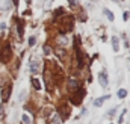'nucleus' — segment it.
<instances>
[{
    "mask_svg": "<svg viewBox=\"0 0 130 124\" xmlns=\"http://www.w3.org/2000/svg\"><path fill=\"white\" fill-rule=\"evenodd\" d=\"M14 5H15V6H18V0H14Z\"/></svg>",
    "mask_w": 130,
    "mask_h": 124,
    "instance_id": "26",
    "label": "nucleus"
},
{
    "mask_svg": "<svg viewBox=\"0 0 130 124\" xmlns=\"http://www.w3.org/2000/svg\"><path fill=\"white\" fill-rule=\"evenodd\" d=\"M120 39L118 38H113L112 39V47H113V52H118L120 50V42H118Z\"/></svg>",
    "mask_w": 130,
    "mask_h": 124,
    "instance_id": "8",
    "label": "nucleus"
},
{
    "mask_svg": "<svg viewBox=\"0 0 130 124\" xmlns=\"http://www.w3.org/2000/svg\"><path fill=\"white\" fill-rule=\"evenodd\" d=\"M52 124H61V118H59V115H55V117L52 118Z\"/></svg>",
    "mask_w": 130,
    "mask_h": 124,
    "instance_id": "15",
    "label": "nucleus"
},
{
    "mask_svg": "<svg viewBox=\"0 0 130 124\" xmlns=\"http://www.w3.org/2000/svg\"><path fill=\"white\" fill-rule=\"evenodd\" d=\"M126 95H127V91H126V89H120V91H118V97H120V98H124Z\"/></svg>",
    "mask_w": 130,
    "mask_h": 124,
    "instance_id": "19",
    "label": "nucleus"
},
{
    "mask_svg": "<svg viewBox=\"0 0 130 124\" xmlns=\"http://www.w3.org/2000/svg\"><path fill=\"white\" fill-rule=\"evenodd\" d=\"M68 2H70V3H71V5H73V6H74V5H76V0H68Z\"/></svg>",
    "mask_w": 130,
    "mask_h": 124,
    "instance_id": "25",
    "label": "nucleus"
},
{
    "mask_svg": "<svg viewBox=\"0 0 130 124\" xmlns=\"http://www.w3.org/2000/svg\"><path fill=\"white\" fill-rule=\"evenodd\" d=\"M83 97H85V91H83V89H77V92L71 97V103H73V104H80Z\"/></svg>",
    "mask_w": 130,
    "mask_h": 124,
    "instance_id": "2",
    "label": "nucleus"
},
{
    "mask_svg": "<svg viewBox=\"0 0 130 124\" xmlns=\"http://www.w3.org/2000/svg\"><path fill=\"white\" fill-rule=\"evenodd\" d=\"M107 98H109V95H104V97H101V98H97V100H95V101H94V106H101V104H103V101H104V100H107Z\"/></svg>",
    "mask_w": 130,
    "mask_h": 124,
    "instance_id": "9",
    "label": "nucleus"
},
{
    "mask_svg": "<svg viewBox=\"0 0 130 124\" xmlns=\"http://www.w3.org/2000/svg\"><path fill=\"white\" fill-rule=\"evenodd\" d=\"M35 42H36V38H35V36H30V38H29V45H33Z\"/></svg>",
    "mask_w": 130,
    "mask_h": 124,
    "instance_id": "22",
    "label": "nucleus"
},
{
    "mask_svg": "<svg viewBox=\"0 0 130 124\" xmlns=\"http://www.w3.org/2000/svg\"><path fill=\"white\" fill-rule=\"evenodd\" d=\"M11 58H12V50H11V45H9V44H5V47L0 50V61L3 62V64H6V62L11 61Z\"/></svg>",
    "mask_w": 130,
    "mask_h": 124,
    "instance_id": "1",
    "label": "nucleus"
},
{
    "mask_svg": "<svg viewBox=\"0 0 130 124\" xmlns=\"http://www.w3.org/2000/svg\"><path fill=\"white\" fill-rule=\"evenodd\" d=\"M23 123H24V124H32V120L24 114V115H23Z\"/></svg>",
    "mask_w": 130,
    "mask_h": 124,
    "instance_id": "17",
    "label": "nucleus"
},
{
    "mask_svg": "<svg viewBox=\"0 0 130 124\" xmlns=\"http://www.w3.org/2000/svg\"><path fill=\"white\" fill-rule=\"evenodd\" d=\"M9 8H11V2H9V0H3V6H2V9L8 11Z\"/></svg>",
    "mask_w": 130,
    "mask_h": 124,
    "instance_id": "13",
    "label": "nucleus"
},
{
    "mask_svg": "<svg viewBox=\"0 0 130 124\" xmlns=\"http://www.w3.org/2000/svg\"><path fill=\"white\" fill-rule=\"evenodd\" d=\"M76 59H77V68H82L83 67V56H82V52L79 50V47H77V44H76Z\"/></svg>",
    "mask_w": 130,
    "mask_h": 124,
    "instance_id": "3",
    "label": "nucleus"
},
{
    "mask_svg": "<svg viewBox=\"0 0 130 124\" xmlns=\"http://www.w3.org/2000/svg\"><path fill=\"white\" fill-rule=\"evenodd\" d=\"M129 17H130V12H129V11H126V12L123 14V18H124V21H127V20H129Z\"/></svg>",
    "mask_w": 130,
    "mask_h": 124,
    "instance_id": "20",
    "label": "nucleus"
},
{
    "mask_svg": "<svg viewBox=\"0 0 130 124\" xmlns=\"http://www.w3.org/2000/svg\"><path fill=\"white\" fill-rule=\"evenodd\" d=\"M5 30H6V24L0 23V33H5Z\"/></svg>",
    "mask_w": 130,
    "mask_h": 124,
    "instance_id": "21",
    "label": "nucleus"
},
{
    "mask_svg": "<svg viewBox=\"0 0 130 124\" xmlns=\"http://www.w3.org/2000/svg\"><path fill=\"white\" fill-rule=\"evenodd\" d=\"M129 64H130V61H129ZM129 70H130V65H129Z\"/></svg>",
    "mask_w": 130,
    "mask_h": 124,
    "instance_id": "27",
    "label": "nucleus"
},
{
    "mask_svg": "<svg viewBox=\"0 0 130 124\" xmlns=\"http://www.w3.org/2000/svg\"><path fill=\"white\" fill-rule=\"evenodd\" d=\"M67 42H68V41H67V38H59V44H61V45H67Z\"/></svg>",
    "mask_w": 130,
    "mask_h": 124,
    "instance_id": "23",
    "label": "nucleus"
},
{
    "mask_svg": "<svg viewBox=\"0 0 130 124\" xmlns=\"http://www.w3.org/2000/svg\"><path fill=\"white\" fill-rule=\"evenodd\" d=\"M73 23H74V21H73V18H71L70 15H67V17L64 18V26L67 27L65 30H71V29H73Z\"/></svg>",
    "mask_w": 130,
    "mask_h": 124,
    "instance_id": "5",
    "label": "nucleus"
},
{
    "mask_svg": "<svg viewBox=\"0 0 130 124\" xmlns=\"http://www.w3.org/2000/svg\"><path fill=\"white\" fill-rule=\"evenodd\" d=\"M98 77H100V85H101L103 88H106V86H107V83H109V80H107V74H106V71H101Z\"/></svg>",
    "mask_w": 130,
    "mask_h": 124,
    "instance_id": "4",
    "label": "nucleus"
},
{
    "mask_svg": "<svg viewBox=\"0 0 130 124\" xmlns=\"http://www.w3.org/2000/svg\"><path fill=\"white\" fill-rule=\"evenodd\" d=\"M30 71H32V73H36V71H38V62L33 61L32 64H30Z\"/></svg>",
    "mask_w": 130,
    "mask_h": 124,
    "instance_id": "14",
    "label": "nucleus"
},
{
    "mask_svg": "<svg viewBox=\"0 0 130 124\" xmlns=\"http://www.w3.org/2000/svg\"><path fill=\"white\" fill-rule=\"evenodd\" d=\"M18 35L20 38H23V21L21 20H18Z\"/></svg>",
    "mask_w": 130,
    "mask_h": 124,
    "instance_id": "12",
    "label": "nucleus"
},
{
    "mask_svg": "<svg viewBox=\"0 0 130 124\" xmlns=\"http://www.w3.org/2000/svg\"><path fill=\"white\" fill-rule=\"evenodd\" d=\"M44 53H45V55H52V47L45 44V45H44Z\"/></svg>",
    "mask_w": 130,
    "mask_h": 124,
    "instance_id": "18",
    "label": "nucleus"
},
{
    "mask_svg": "<svg viewBox=\"0 0 130 124\" xmlns=\"http://www.w3.org/2000/svg\"><path fill=\"white\" fill-rule=\"evenodd\" d=\"M103 14H104V15L107 17V20H110V21H113V18H115V17H113V14H112V12H110L109 9H103Z\"/></svg>",
    "mask_w": 130,
    "mask_h": 124,
    "instance_id": "10",
    "label": "nucleus"
},
{
    "mask_svg": "<svg viewBox=\"0 0 130 124\" xmlns=\"http://www.w3.org/2000/svg\"><path fill=\"white\" fill-rule=\"evenodd\" d=\"M32 85H33L35 89H41V83H39L38 79H32Z\"/></svg>",
    "mask_w": 130,
    "mask_h": 124,
    "instance_id": "11",
    "label": "nucleus"
},
{
    "mask_svg": "<svg viewBox=\"0 0 130 124\" xmlns=\"http://www.w3.org/2000/svg\"><path fill=\"white\" fill-rule=\"evenodd\" d=\"M68 86H70V89L76 91V89H77V86H79V83H77L74 79H70V80H68Z\"/></svg>",
    "mask_w": 130,
    "mask_h": 124,
    "instance_id": "7",
    "label": "nucleus"
},
{
    "mask_svg": "<svg viewBox=\"0 0 130 124\" xmlns=\"http://www.w3.org/2000/svg\"><path fill=\"white\" fill-rule=\"evenodd\" d=\"M56 53H58V56H59L61 59H64V56H65V53H64V49H61V47H59V49L56 50Z\"/></svg>",
    "mask_w": 130,
    "mask_h": 124,
    "instance_id": "16",
    "label": "nucleus"
},
{
    "mask_svg": "<svg viewBox=\"0 0 130 124\" xmlns=\"http://www.w3.org/2000/svg\"><path fill=\"white\" fill-rule=\"evenodd\" d=\"M115 112H117V109H115V107H113V109H112V111H109V115H113V114H115Z\"/></svg>",
    "mask_w": 130,
    "mask_h": 124,
    "instance_id": "24",
    "label": "nucleus"
},
{
    "mask_svg": "<svg viewBox=\"0 0 130 124\" xmlns=\"http://www.w3.org/2000/svg\"><path fill=\"white\" fill-rule=\"evenodd\" d=\"M11 91H12L11 85H9V86H6V88H3V91H2V98H3V101H6V100L9 98V95H11Z\"/></svg>",
    "mask_w": 130,
    "mask_h": 124,
    "instance_id": "6",
    "label": "nucleus"
}]
</instances>
